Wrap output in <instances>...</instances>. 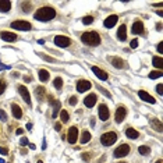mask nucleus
Returning <instances> with one entry per match:
<instances>
[{
	"label": "nucleus",
	"instance_id": "1a4fd4ad",
	"mask_svg": "<svg viewBox=\"0 0 163 163\" xmlns=\"http://www.w3.org/2000/svg\"><path fill=\"white\" fill-rule=\"evenodd\" d=\"M91 87H92V84H91L89 81H87V79H79L78 82H77V91L78 92H85V91L91 89Z\"/></svg>",
	"mask_w": 163,
	"mask_h": 163
},
{
	"label": "nucleus",
	"instance_id": "f3484780",
	"mask_svg": "<svg viewBox=\"0 0 163 163\" xmlns=\"http://www.w3.org/2000/svg\"><path fill=\"white\" fill-rule=\"evenodd\" d=\"M131 31H132V34H135V35L142 34V32H144V24H142L141 21H135L134 24H132Z\"/></svg>",
	"mask_w": 163,
	"mask_h": 163
},
{
	"label": "nucleus",
	"instance_id": "f257e3e1",
	"mask_svg": "<svg viewBox=\"0 0 163 163\" xmlns=\"http://www.w3.org/2000/svg\"><path fill=\"white\" fill-rule=\"evenodd\" d=\"M34 17H35V20H38V21L47 22L56 17V10L53 7H41V9L36 10Z\"/></svg>",
	"mask_w": 163,
	"mask_h": 163
},
{
	"label": "nucleus",
	"instance_id": "c03bdc74",
	"mask_svg": "<svg viewBox=\"0 0 163 163\" xmlns=\"http://www.w3.org/2000/svg\"><path fill=\"white\" fill-rule=\"evenodd\" d=\"M158 52L159 53H163V42H159V45H158Z\"/></svg>",
	"mask_w": 163,
	"mask_h": 163
},
{
	"label": "nucleus",
	"instance_id": "aec40b11",
	"mask_svg": "<svg viewBox=\"0 0 163 163\" xmlns=\"http://www.w3.org/2000/svg\"><path fill=\"white\" fill-rule=\"evenodd\" d=\"M11 110H13V116L16 117V119H21L22 117V109L18 105L13 103V105H11Z\"/></svg>",
	"mask_w": 163,
	"mask_h": 163
},
{
	"label": "nucleus",
	"instance_id": "7c9ffc66",
	"mask_svg": "<svg viewBox=\"0 0 163 163\" xmlns=\"http://www.w3.org/2000/svg\"><path fill=\"white\" fill-rule=\"evenodd\" d=\"M162 75H163V73L158 70V71H152V73L149 74V78H151V79H156V78H160Z\"/></svg>",
	"mask_w": 163,
	"mask_h": 163
},
{
	"label": "nucleus",
	"instance_id": "58836bf2",
	"mask_svg": "<svg viewBox=\"0 0 163 163\" xmlns=\"http://www.w3.org/2000/svg\"><path fill=\"white\" fill-rule=\"evenodd\" d=\"M0 155H9V149H7V148L0 147Z\"/></svg>",
	"mask_w": 163,
	"mask_h": 163
},
{
	"label": "nucleus",
	"instance_id": "ea45409f",
	"mask_svg": "<svg viewBox=\"0 0 163 163\" xmlns=\"http://www.w3.org/2000/svg\"><path fill=\"white\" fill-rule=\"evenodd\" d=\"M130 46H131L132 49H135V47L138 46V39H132L131 43H130Z\"/></svg>",
	"mask_w": 163,
	"mask_h": 163
},
{
	"label": "nucleus",
	"instance_id": "3c124183",
	"mask_svg": "<svg viewBox=\"0 0 163 163\" xmlns=\"http://www.w3.org/2000/svg\"><path fill=\"white\" fill-rule=\"evenodd\" d=\"M28 145H29V148H31V149H35V148H36L34 144H28Z\"/></svg>",
	"mask_w": 163,
	"mask_h": 163
},
{
	"label": "nucleus",
	"instance_id": "4468645a",
	"mask_svg": "<svg viewBox=\"0 0 163 163\" xmlns=\"http://www.w3.org/2000/svg\"><path fill=\"white\" fill-rule=\"evenodd\" d=\"M92 73H94L99 79H102V81H106V79H107V73L103 71L102 69H99V67H95L94 66V67H92Z\"/></svg>",
	"mask_w": 163,
	"mask_h": 163
},
{
	"label": "nucleus",
	"instance_id": "c85d7f7f",
	"mask_svg": "<svg viewBox=\"0 0 163 163\" xmlns=\"http://www.w3.org/2000/svg\"><path fill=\"white\" fill-rule=\"evenodd\" d=\"M53 87H54L56 89H61V87H63V79H61V77L54 78V81H53Z\"/></svg>",
	"mask_w": 163,
	"mask_h": 163
},
{
	"label": "nucleus",
	"instance_id": "8fccbe9b",
	"mask_svg": "<svg viewBox=\"0 0 163 163\" xmlns=\"http://www.w3.org/2000/svg\"><path fill=\"white\" fill-rule=\"evenodd\" d=\"M26 128H28V130H31V128H32V123H28V124H26Z\"/></svg>",
	"mask_w": 163,
	"mask_h": 163
},
{
	"label": "nucleus",
	"instance_id": "a18cd8bd",
	"mask_svg": "<svg viewBox=\"0 0 163 163\" xmlns=\"http://www.w3.org/2000/svg\"><path fill=\"white\" fill-rule=\"evenodd\" d=\"M54 130H56V131H60V130H61V124H60V123H56V126H54Z\"/></svg>",
	"mask_w": 163,
	"mask_h": 163
},
{
	"label": "nucleus",
	"instance_id": "423d86ee",
	"mask_svg": "<svg viewBox=\"0 0 163 163\" xmlns=\"http://www.w3.org/2000/svg\"><path fill=\"white\" fill-rule=\"evenodd\" d=\"M130 153V145L127 144H121L119 148H116L114 151V158H124Z\"/></svg>",
	"mask_w": 163,
	"mask_h": 163
},
{
	"label": "nucleus",
	"instance_id": "a878e982",
	"mask_svg": "<svg viewBox=\"0 0 163 163\" xmlns=\"http://www.w3.org/2000/svg\"><path fill=\"white\" fill-rule=\"evenodd\" d=\"M152 63L153 66L156 67V69H159V71H162V67H163V60L160 56H155V57L152 59Z\"/></svg>",
	"mask_w": 163,
	"mask_h": 163
},
{
	"label": "nucleus",
	"instance_id": "c756f323",
	"mask_svg": "<svg viewBox=\"0 0 163 163\" xmlns=\"http://www.w3.org/2000/svg\"><path fill=\"white\" fill-rule=\"evenodd\" d=\"M138 152L141 153V155H149L151 153V148L147 147V145H142V147L138 148Z\"/></svg>",
	"mask_w": 163,
	"mask_h": 163
},
{
	"label": "nucleus",
	"instance_id": "6e6552de",
	"mask_svg": "<svg viewBox=\"0 0 163 163\" xmlns=\"http://www.w3.org/2000/svg\"><path fill=\"white\" fill-rule=\"evenodd\" d=\"M67 139H69L70 144H75V142H77V139H78V128H77L75 126L70 127L69 135H67Z\"/></svg>",
	"mask_w": 163,
	"mask_h": 163
},
{
	"label": "nucleus",
	"instance_id": "79ce46f5",
	"mask_svg": "<svg viewBox=\"0 0 163 163\" xmlns=\"http://www.w3.org/2000/svg\"><path fill=\"white\" fill-rule=\"evenodd\" d=\"M9 69H10V66H6L4 63L0 61V71H1V70H9Z\"/></svg>",
	"mask_w": 163,
	"mask_h": 163
},
{
	"label": "nucleus",
	"instance_id": "412c9836",
	"mask_svg": "<svg viewBox=\"0 0 163 163\" xmlns=\"http://www.w3.org/2000/svg\"><path fill=\"white\" fill-rule=\"evenodd\" d=\"M110 63H112V66H114L116 69H124V61L121 60L120 57H110Z\"/></svg>",
	"mask_w": 163,
	"mask_h": 163
},
{
	"label": "nucleus",
	"instance_id": "6e6d98bb",
	"mask_svg": "<svg viewBox=\"0 0 163 163\" xmlns=\"http://www.w3.org/2000/svg\"><path fill=\"white\" fill-rule=\"evenodd\" d=\"M120 163H124V162H120Z\"/></svg>",
	"mask_w": 163,
	"mask_h": 163
},
{
	"label": "nucleus",
	"instance_id": "b1692460",
	"mask_svg": "<svg viewBox=\"0 0 163 163\" xmlns=\"http://www.w3.org/2000/svg\"><path fill=\"white\" fill-rule=\"evenodd\" d=\"M126 135L128 138H131V139H137V138L139 137V132H138L137 130L131 128V127H128V128L126 130Z\"/></svg>",
	"mask_w": 163,
	"mask_h": 163
},
{
	"label": "nucleus",
	"instance_id": "2f4dec72",
	"mask_svg": "<svg viewBox=\"0 0 163 163\" xmlns=\"http://www.w3.org/2000/svg\"><path fill=\"white\" fill-rule=\"evenodd\" d=\"M60 119H61L63 123H67V121H69L70 116H69V113H67V110H61V112H60Z\"/></svg>",
	"mask_w": 163,
	"mask_h": 163
},
{
	"label": "nucleus",
	"instance_id": "393cba45",
	"mask_svg": "<svg viewBox=\"0 0 163 163\" xmlns=\"http://www.w3.org/2000/svg\"><path fill=\"white\" fill-rule=\"evenodd\" d=\"M151 127H152L153 130H156L158 132H162L163 128H162V121L158 120V119H155V120L151 121Z\"/></svg>",
	"mask_w": 163,
	"mask_h": 163
},
{
	"label": "nucleus",
	"instance_id": "49530a36",
	"mask_svg": "<svg viewBox=\"0 0 163 163\" xmlns=\"http://www.w3.org/2000/svg\"><path fill=\"white\" fill-rule=\"evenodd\" d=\"M16 134H17V135H21V134H24V130H22V128H17Z\"/></svg>",
	"mask_w": 163,
	"mask_h": 163
},
{
	"label": "nucleus",
	"instance_id": "0eeeda50",
	"mask_svg": "<svg viewBox=\"0 0 163 163\" xmlns=\"http://www.w3.org/2000/svg\"><path fill=\"white\" fill-rule=\"evenodd\" d=\"M18 92L22 96V99L25 100L26 105L31 106V95H29V91H28V88H26L25 85H20L18 87Z\"/></svg>",
	"mask_w": 163,
	"mask_h": 163
},
{
	"label": "nucleus",
	"instance_id": "09e8293b",
	"mask_svg": "<svg viewBox=\"0 0 163 163\" xmlns=\"http://www.w3.org/2000/svg\"><path fill=\"white\" fill-rule=\"evenodd\" d=\"M24 81H25V82H31L32 77H28V75H26V77H24Z\"/></svg>",
	"mask_w": 163,
	"mask_h": 163
},
{
	"label": "nucleus",
	"instance_id": "dca6fc26",
	"mask_svg": "<svg viewBox=\"0 0 163 163\" xmlns=\"http://www.w3.org/2000/svg\"><path fill=\"white\" fill-rule=\"evenodd\" d=\"M84 103H85L87 107H94V106L96 105V95L95 94L88 95V96L84 99Z\"/></svg>",
	"mask_w": 163,
	"mask_h": 163
},
{
	"label": "nucleus",
	"instance_id": "37998d69",
	"mask_svg": "<svg viewBox=\"0 0 163 163\" xmlns=\"http://www.w3.org/2000/svg\"><path fill=\"white\" fill-rule=\"evenodd\" d=\"M162 88H163V85H162V84H159L158 87H156V91H158V94H159V95H162V94H163V89H162Z\"/></svg>",
	"mask_w": 163,
	"mask_h": 163
},
{
	"label": "nucleus",
	"instance_id": "f8f14e48",
	"mask_svg": "<svg viewBox=\"0 0 163 163\" xmlns=\"http://www.w3.org/2000/svg\"><path fill=\"white\" fill-rule=\"evenodd\" d=\"M110 117V112H109V109H107V106L106 105H100L99 106V119L102 121L107 120Z\"/></svg>",
	"mask_w": 163,
	"mask_h": 163
},
{
	"label": "nucleus",
	"instance_id": "603ef678",
	"mask_svg": "<svg viewBox=\"0 0 163 163\" xmlns=\"http://www.w3.org/2000/svg\"><path fill=\"white\" fill-rule=\"evenodd\" d=\"M0 163H6L4 160H3V159H0Z\"/></svg>",
	"mask_w": 163,
	"mask_h": 163
},
{
	"label": "nucleus",
	"instance_id": "4c0bfd02",
	"mask_svg": "<svg viewBox=\"0 0 163 163\" xmlns=\"http://www.w3.org/2000/svg\"><path fill=\"white\" fill-rule=\"evenodd\" d=\"M28 144H29V142H28V138L22 137L21 141H20V145H21V147H25V145H28Z\"/></svg>",
	"mask_w": 163,
	"mask_h": 163
},
{
	"label": "nucleus",
	"instance_id": "2eb2a0df",
	"mask_svg": "<svg viewBox=\"0 0 163 163\" xmlns=\"http://www.w3.org/2000/svg\"><path fill=\"white\" fill-rule=\"evenodd\" d=\"M138 96H139L144 102H148V103H155V102H156V100L153 99L151 95L148 94L147 91H139V92H138Z\"/></svg>",
	"mask_w": 163,
	"mask_h": 163
},
{
	"label": "nucleus",
	"instance_id": "c9c22d12",
	"mask_svg": "<svg viewBox=\"0 0 163 163\" xmlns=\"http://www.w3.org/2000/svg\"><path fill=\"white\" fill-rule=\"evenodd\" d=\"M39 56H41V57L43 59V60H46V61H56V60H54V59L53 57H49V56H46V54H45V53H41V54H39Z\"/></svg>",
	"mask_w": 163,
	"mask_h": 163
},
{
	"label": "nucleus",
	"instance_id": "9d476101",
	"mask_svg": "<svg viewBox=\"0 0 163 163\" xmlns=\"http://www.w3.org/2000/svg\"><path fill=\"white\" fill-rule=\"evenodd\" d=\"M0 38H1L3 41H6V42H14V41L18 39V36H17L16 34H13V32H7V31L1 32V34H0Z\"/></svg>",
	"mask_w": 163,
	"mask_h": 163
},
{
	"label": "nucleus",
	"instance_id": "a211bd4d",
	"mask_svg": "<svg viewBox=\"0 0 163 163\" xmlns=\"http://www.w3.org/2000/svg\"><path fill=\"white\" fill-rule=\"evenodd\" d=\"M11 10V1L0 0V13H9Z\"/></svg>",
	"mask_w": 163,
	"mask_h": 163
},
{
	"label": "nucleus",
	"instance_id": "473e14b6",
	"mask_svg": "<svg viewBox=\"0 0 163 163\" xmlns=\"http://www.w3.org/2000/svg\"><path fill=\"white\" fill-rule=\"evenodd\" d=\"M82 22H84L85 25H89V24H92V22H94V17H92V16L84 17V18H82Z\"/></svg>",
	"mask_w": 163,
	"mask_h": 163
},
{
	"label": "nucleus",
	"instance_id": "72a5a7b5",
	"mask_svg": "<svg viewBox=\"0 0 163 163\" xmlns=\"http://www.w3.org/2000/svg\"><path fill=\"white\" fill-rule=\"evenodd\" d=\"M6 88H7V85H6V81H4V79H0V95L4 94Z\"/></svg>",
	"mask_w": 163,
	"mask_h": 163
},
{
	"label": "nucleus",
	"instance_id": "ddd939ff",
	"mask_svg": "<svg viewBox=\"0 0 163 163\" xmlns=\"http://www.w3.org/2000/svg\"><path fill=\"white\" fill-rule=\"evenodd\" d=\"M117 21H119V17H117L116 14H113V16H109L106 18L105 22H103V25H105L106 28H113V26L117 24Z\"/></svg>",
	"mask_w": 163,
	"mask_h": 163
},
{
	"label": "nucleus",
	"instance_id": "7ed1b4c3",
	"mask_svg": "<svg viewBox=\"0 0 163 163\" xmlns=\"http://www.w3.org/2000/svg\"><path fill=\"white\" fill-rule=\"evenodd\" d=\"M116 141H117V134L113 131L105 132V134L100 137V142H102V145H105V147H110V145H113Z\"/></svg>",
	"mask_w": 163,
	"mask_h": 163
},
{
	"label": "nucleus",
	"instance_id": "39448f33",
	"mask_svg": "<svg viewBox=\"0 0 163 163\" xmlns=\"http://www.w3.org/2000/svg\"><path fill=\"white\" fill-rule=\"evenodd\" d=\"M54 45L59 47H69L71 45V39L64 36V35H57L54 38Z\"/></svg>",
	"mask_w": 163,
	"mask_h": 163
},
{
	"label": "nucleus",
	"instance_id": "4d7b16f0",
	"mask_svg": "<svg viewBox=\"0 0 163 163\" xmlns=\"http://www.w3.org/2000/svg\"><path fill=\"white\" fill-rule=\"evenodd\" d=\"M26 163H28V162H26Z\"/></svg>",
	"mask_w": 163,
	"mask_h": 163
},
{
	"label": "nucleus",
	"instance_id": "cd10ccee",
	"mask_svg": "<svg viewBox=\"0 0 163 163\" xmlns=\"http://www.w3.org/2000/svg\"><path fill=\"white\" fill-rule=\"evenodd\" d=\"M21 9L24 13H29V10L32 9V3L31 1H22L21 3Z\"/></svg>",
	"mask_w": 163,
	"mask_h": 163
},
{
	"label": "nucleus",
	"instance_id": "f03ea898",
	"mask_svg": "<svg viewBox=\"0 0 163 163\" xmlns=\"http://www.w3.org/2000/svg\"><path fill=\"white\" fill-rule=\"evenodd\" d=\"M81 41L88 46H98V45H100V35L96 31L84 32L81 35Z\"/></svg>",
	"mask_w": 163,
	"mask_h": 163
},
{
	"label": "nucleus",
	"instance_id": "a19ab883",
	"mask_svg": "<svg viewBox=\"0 0 163 163\" xmlns=\"http://www.w3.org/2000/svg\"><path fill=\"white\" fill-rule=\"evenodd\" d=\"M98 89H99L100 92H102V94H105L106 96H109V98H110V96H112V95H110V92H107V91H105V89H103V88H102V87H98Z\"/></svg>",
	"mask_w": 163,
	"mask_h": 163
},
{
	"label": "nucleus",
	"instance_id": "e433bc0d",
	"mask_svg": "<svg viewBox=\"0 0 163 163\" xmlns=\"http://www.w3.org/2000/svg\"><path fill=\"white\" fill-rule=\"evenodd\" d=\"M0 120H1V121H7V114H6V112L1 110V109H0Z\"/></svg>",
	"mask_w": 163,
	"mask_h": 163
},
{
	"label": "nucleus",
	"instance_id": "de8ad7c7",
	"mask_svg": "<svg viewBox=\"0 0 163 163\" xmlns=\"http://www.w3.org/2000/svg\"><path fill=\"white\" fill-rule=\"evenodd\" d=\"M89 153H82V159L84 160H89V156H88Z\"/></svg>",
	"mask_w": 163,
	"mask_h": 163
},
{
	"label": "nucleus",
	"instance_id": "5701e85b",
	"mask_svg": "<svg viewBox=\"0 0 163 163\" xmlns=\"http://www.w3.org/2000/svg\"><path fill=\"white\" fill-rule=\"evenodd\" d=\"M38 75H39V81H41V82H46V81H49V77H50L49 71H47V70H43V69L38 71Z\"/></svg>",
	"mask_w": 163,
	"mask_h": 163
},
{
	"label": "nucleus",
	"instance_id": "6ab92c4d",
	"mask_svg": "<svg viewBox=\"0 0 163 163\" xmlns=\"http://www.w3.org/2000/svg\"><path fill=\"white\" fill-rule=\"evenodd\" d=\"M117 38L120 39V41H126L127 39V26L123 24V25H120V28H119V31H117Z\"/></svg>",
	"mask_w": 163,
	"mask_h": 163
},
{
	"label": "nucleus",
	"instance_id": "20e7f679",
	"mask_svg": "<svg viewBox=\"0 0 163 163\" xmlns=\"http://www.w3.org/2000/svg\"><path fill=\"white\" fill-rule=\"evenodd\" d=\"M11 28L13 29H18V31H29L32 26L31 24L25 20H17V21H13L11 22Z\"/></svg>",
	"mask_w": 163,
	"mask_h": 163
},
{
	"label": "nucleus",
	"instance_id": "4be33fe9",
	"mask_svg": "<svg viewBox=\"0 0 163 163\" xmlns=\"http://www.w3.org/2000/svg\"><path fill=\"white\" fill-rule=\"evenodd\" d=\"M52 105H53V119H54V117H57L59 112L61 110V109H60V107H61V103H60V100L53 99L52 100Z\"/></svg>",
	"mask_w": 163,
	"mask_h": 163
},
{
	"label": "nucleus",
	"instance_id": "864d4df0",
	"mask_svg": "<svg viewBox=\"0 0 163 163\" xmlns=\"http://www.w3.org/2000/svg\"><path fill=\"white\" fill-rule=\"evenodd\" d=\"M156 163H162V160H160V159H159V160H158V162H156Z\"/></svg>",
	"mask_w": 163,
	"mask_h": 163
},
{
	"label": "nucleus",
	"instance_id": "5fc2aeb1",
	"mask_svg": "<svg viewBox=\"0 0 163 163\" xmlns=\"http://www.w3.org/2000/svg\"><path fill=\"white\" fill-rule=\"evenodd\" d=\"M38 163H43V162H42V160H38Z\"/></svg>",
	"mask_w": 163,
	"mask_h": 163
},
{
	"label": "nucleus",
	"instance_id": "f704fd0d",
	"mask_svg": "<svg viewBox=\"0 0 163 163\" xmlns=\"http://www.w3.org/2000/svg\"><path fill=\"white\" fill-rule=\"evenodd\" d=\"M69 103L71 106H75L77 103H78V98H77V96H71V98H70V100H69Z\"/></svg>",
	"mask_w": 163,
	"mask_h": 163
},
{
	"label": "nucleus",
	"instance_id": "bb28decb",
	"mask_svg": "<svg viewBox=\"0 0 163 163\" xmlns=\"http://www.w3.org/2000/svg\"><path fill=\"white\" fill-rule=\"evenodd\" d=\"M91 141V132L89 131H82V137H81V144H87Z\"/></svg>",
	"mask_w": 163,
	"mask_h": 163
},
{
	"label": "nucleus",
	"instance_id": "9b49d317",
	"mask_svg": "<svg viewBox=\"0 0 163 163\" xmlns=\"http://www.w3.org/2000/svg\"><path fill=\"white\" fill-rule=\"evenodd\" d=\"M127 116V110L124 106H120L119 109L116 110V116H114V119H116V123H121V121L126 119Z\"/></svg>",
	"mask_w": 163,
	"mask_h": 163
}]
</instances>
